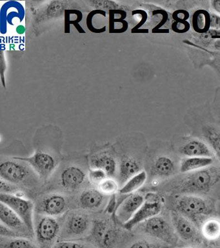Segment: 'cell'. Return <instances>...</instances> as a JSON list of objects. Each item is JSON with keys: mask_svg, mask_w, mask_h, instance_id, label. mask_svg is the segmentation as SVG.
I'll return each instance as SVG.
<instances>
[{"mask_svg": "<svg viewBox=\"0 0 220 248\" xmlns=\"http://www.w3.org/2000/svg\"><path fill=\"white\" fill-rule=\"evenodd\" d=\"M156 191L167 195H195L220 199V163L187 173L177 174L162 184Z\"/></svg>", "mask_w": 220, "mask_h": 248, "instance_id": "cell-1", "label": "cell"}, {"mask_svg": "<svg viewBox=\"0 0 220 248\" xmlns=\"http://www.w3.org/2000/svg\"><path fill=\"white\" fill-rule=\"evenodd\" d=\"M181 160L171 143L159 141L156 147L147 151L144 169L147 173V182L140 191H156L162 184L176 176Z\"/></svg>", "mask_w": 220, "mask_h": 248, "instance_id": "cell-2", "label": "cell"}, {"mask_svg": "<svg viewBox=\"0 0 220 248\" xmlns=\"http://www.w3.org/2000/svg\"><path fill=\"white\" fill-rule=\"evenodd\" d=\"M88 156L63 159L57 170L45 184L44 191H57L74 197L90 186Z\"/></svg>", "mask_w": 220, "mask_h": 248, "instance_id": "cell-3", "label": "cell"}, {"mask_svg": "<svg viewBox=\"0 0 220 248\" xmlns=\"http://www.w3.org/2000/svg\"><path fill=\"white\" fill-rule=\"evenodd\" d=\"M0 178L18 186L34 201L43 193L45 183L37 172L20 156H1Z\"/></svg>", "mask_w": 220, "mask_h": 248, "instance_id": "cell-4", "label": "cell"}, {"mask_svg": "<svg viewBox=\"0 0 220 248\" xmlns=\"http://www.w3.org/2000/svg\"><path fill=\"white\" fill-rule=\"evenodd\" d=\"M167 197L166 208L183 215L199 229L206 219L218 215L217 201L210 198L195 195H173Z\"/></svg>", "mask_w": 220, "mask_h": 248, "instance_id": "cell-5", "label": "cell"}, {"mask_svg": "<svg viewBox=\"0 0 220 248\" xmlns=\"http://www.w3.org/2000/svg\"><path fill=\"white\" fill-rule=\"evenodd\" d=\"M195 137L203 140L213 151L220 163V124L214 118L210 108H194L187 114L186 119Z\"/></svg>", "mask_w": 220, "mask_h": 248, "instance_id": "cell-6", "label": "cell"}, {"mask_svg": "<svg viewBox=\"0 0 220 248\" xmlns=\"http://www.w3.org/2000/svg\"><path fill=\"white\" fill-rule=\"evenodd\" d=\"M128 232L113 215L102 212L94 214L91 230L85 239L97 248H117Z\"/></svg>", "mask_w": 220, "mask_h": 248, "instance_id": "cell-7", "label": "cell"}, {"mask_svg": "<svg viewBox=\"0 0 220 248\" xmlns=\"http://www.w3.org/2000/svg\"><path fill=\"white\" fill-rule=\"evenodd\" d=\"M94 214L79 209H71L61 217L59 240H78L88 236L91 230Z\"/></svg>", "mask_w": 220, "mask_h": 248, "instance_id": "cell-8", "label": "cell"}, {"mask_svg": "<svg viewBox=\"0 0 220 248\" xmlns=\"http://www.w3.org/2000/svg\"><path fill=\"white\" fill-rule=\"evenodd\" d=\"M163 212L141 223L134 229L148 237L173 246L177 244L179 237L171 222L170 213L167 217Z\"/></svg>", "mask_w": 220, "mask_h": 248, "instance_id": "cell-9", "label": "cell"}, {"mask_svg": "<svg viewBox=\"0 0 220 248\" xmlns=\"http://www.w3.org/2000/svg\"><path fill=\"white\" fill-rule=\"evenodd\" d=\"M34 202L36 214L59 218L72 209V197L57 191L43 192Z\"/></svg>", "mask_w": 220, "mask_h": 248, "instance_id": "cell-10", "label": "cell"}, {"mask_svg": "<svg viewBox=\"0 0 220 248\" xmlns=\"http://www.w3.org/2000/svg\"><path fill=\"white\" fill-rule=\"evenodd\" d=\"M61 217L34 213V231L36 242L40 248H52L60 236Z\"/></svg>", "mask_w": 220, "mask_h": 248, "instance_id": "cell-11", "label": "cell"}, {"mask_svg": "<svg viewBox=\"0 0 220 248\" xmlns=\"http://www.w3.org/2000/svg\"><path fill=\"white\" fill-rule=\"evenodd\" d=\"M144 193V204L132 218L123 226L129 232H132L141 223L161 214L166 208L165 197L163 194L158 191H147Z\"/></svg>", "mask_w": 220, "mask_h": 248, "instance_id": "cell-12", "label": "cell"}, {"mask_svg": "<svg viewBox=\"0 0 220 248\" xmlns=\"http://www.w3.org/2000/svg\"><path fill=\"white\" fill-rule=\"evenodd\" d=\"M109 197L91 186L72 197V209H82L92 214L102 213L105 210Z\"/></svg>", "mask_w": 220, "mask_h": 248, "instance_id": "cell-13", "label": "cell"}, {"mask_svg": "<svg viewBox=\"0 0 220 248\" xmlns=\"http://www.w3.org/2000/svg\"><path fill=\"white\" fill-rule=\"evenodd\" d=\"M172 147L179 156L216 158L210 147L203 140L193 136H179L174 139Z\"/></svg>", "mask_w": 220, "mask_h": 248, "instance_id": "cell-14", "label": "cell"}, {"mask_svg": "<svg viewBox=\"0 0 220 248\" xmlns=\"http://www.w3.org/2000/svg\"><path fill=\"white\" fill-rule=\"evenodd\" d=\"M169 213L171 222L179 238L194 245L206 244L200 229L192 221L177 211L169 210Z\"/></svg>", "mask_w": 220, "mask_h": 248, "instance_id": "cell-15", "label": "cell"}, {"mask_svg": "<svg viewBox=\"0 0 220 248\" xmlns=\"http://www.w3.org/2000/svg\"><path fill=\"white\" fill-rule=\"evenodd\" d=\"M0 202L14 211L31 232L34 231V201L18 196L0 193Z\"/></svg>", "mask_w": 220, "mask_h": 248, "instance_id": "cell-16", "label": "cell"}, {"mask_svg": "<svg viewBox=\"0 0 220 248\" xmlns=\"http://www.w3.org/2000/svg\"><path fill=\"white\" fill-rule=\"evenodd\" d=\"M145 202V193L136 192L126 195L123 201L117 204L114 217L117 222L123 226L129 222L138 211Z\"/></svg>", "mask_w": 220, "mask_h": 248, "instance_id": "cell-17", "label": "cell"}, {"mask_svg": "<svg viewBox=\"0 0 220 248\" xmlns=\"http://www.w3.org/2000/svg\"><path fill=\"white\" fill-rule=\"evenodd\" d=\"M90 169H98L105 171L109 177L117 180L118 162L117 154L108 151H98L88 155Z\"/></svg>", "mask_w": 220, "mask_h": 248, "instance_id": "cell-18", "label": "cell"}, {"mask_svg": "<svg viewBox=\"0 0 220 248\" xmlns=\"http://www.w3.org/2000/svg\"><path fill=\"white\" fill-rule=\"evenodd\" d=\"M0 220L1 224L18 232L22 237L33 239L34 232H31L24 221L5 203L0 202Z\"/></svg>", "mask_w": 220, "mask_h": 248, "instance_id": "cell-19", "label": "cell"}, {"mask_svg": "<svg viewBox=\"0 0 220 248\" xmlns=\"http://www.w3.org/2000/svg\"><path fill=\"white\" fill-rule=\"evenodd\" d=\"M216 162V158L211 157H187L181 159L179 172L187 173L202 170L212 166Z\"/></svg>", "mask_w": 220, "mask_h": 248, "instance_id": "cell-20", "label": "cell"}, {"mask_svg": "<svg viewBox=\"0 0 220 248\" xmlns=\"http://www.w3.org/2000/svg\"><path fill=\"white\" fill-rule=\"evenodd\" d=\"M147 173L144 170L129 178L128 180L120 188L118 194L121 195H129L136 193L141 189L147 182Z\"/></svg>", "mask_w": 220, "mask_h": 248, "instance_id": "cell-21", "label": "cell"}, {"mask_svg": "<svg viewBox=\"0 0 220 248\" xmlns=\"http://www.w3.org/2000/svg\"><path fill=\"white\" fill-rule=\"evenodd\" d=\"M206 242H210L220 236V218L218 215L206 219L200 228Z\"/></svg>", "mask_w": 220, "mask_h": 248, "instance_id": "cell-22", "label": "cell"}, {"mask_svg": "<svg viewBox=\"0 0 220 248\" xmlns=\"http://www.w3.org/2000/svg\"><path fill=\"white\" fill-rule=\"evenodd\" d=\"M28 238H5L1 236V248H40L38 244Z\"/></svg>", "mask_w": 220, "mask_h": 248, "instance_id": "cell-23", "label": "cell"}, {"mask_svg": "<svg viewBox=\"0 0 220 248\" xmlns=\"http://www.w3.org/2000/svg\"><path fill=\"white\" fill-rule=\"evenodd\" d=\"M192 26L196 32L206 33L210 28V14L205 11L200 10L193 15Z\"/></svg>", "mask_w": 220, "mask_h": 248, "instance_id": "cell-24", "label": "cell"}, {"mask_svg": "<svg viewBox=\"0 0 220 248\" xmlns=\"http://www.w3.org/2000/svg\"><path fill=\"white\" fill-rule=\"evenodd\" d=\"M97 188L103 195L111 197L118 193L120 186L116 178L107 177L97 186Z\"/></svg>", "mask_w": 220, "mask_h": 248, "instance_id": "cell-25", "label": "cell"}, {"mask_svg": "<svg viewBox=\"0 0 220 248\" xmlns=\"http://www.w3.org/2000/svg\"><path fill=\"white\" fill-rule=\"evenodd\" d=\"M173 246L168 245L157 240L148 238H139L129 244L127 248H172Z\"/></svg>", "mask_w": 220, "mask_h": 248, "instance_id": "cell-26", "label": "cell"}, {"mask_svg": "<svg viewBox=\"0 0 220 248\" xmlns=\"http://www.w3.org/2000/svg\"><path fill=\"white\" fill-rule=\"evenodd\" d=\"M0 193L18 196L29 199L26 192L15 184L0 178Z\"/></svg>", "mask_w": 220, "mask_h": 248, "instance_id": "cell-27", "label": "cell"}, {"mask_svg": "<svg viewBox=\"0 0 220 248\" xmlns=\"http://www.w3.org/2000/svg\"><path fill=\"white\" fill-rule=\"evenodd\" d=\"M52 248H97L90 243L78 240H59Z\"/></svg>", "mask_w": 220, "mask_h": 248, "instance_id": "cell-28", "label": "cell"}, {"mask_svg": "<svg viewBox=\"0 0 220 248\" xmlns=\"http://www.w3.org/2000/svg\"><path fill=\"white\" fill-rule=\"evenodd\" d=\"M107 177L109 176L103 170H98V169L89 168L88 179L92 186L97 187V186Z\"/></svg>", "mask_w": 220, "mask_h": 248, "instance_id": "cell-29", "label": "cell"}, {"mask_svg": "<svg viewBox=\"0 0 220 248\" xmlns=\"http://www.w3.org/2000/svg\"><path fill=\"white\" fill-rule=\"evenodd\" d=\"M109 33H113L114 30H115V23L117 22H120L122 23L125 27H128V23L126 21L124 20V19L127 16L126 12L122 11V13L121 14V17L119 19L115 18L116 12L115 10H110L109 12Z\"/></svg>", "mask_w": 220, "mask_h": 248, "instance_id": "cell-30", "label": "cell"}, {"mask_svg": "<svg viewBox=\"0 0 220 248\" xmlns=\"http://www.w3.org/2000/svg\"><path fill=\"white\" fill-rule=\"evenodd\" d=\"M82 17L83 15L82 12H81L74 21H71L70 17L68 16V15H65V33L70 32L71 24L74 25V26L76 27V29L78 30L79 32L86 33V31H85L84 29L81 27L80 25H79V23L82 21Z\"/></svg>", "mask_w": 220, "mask_h": 248, "instance_id": "cell-31", "label": "cell"}, {"mask_svg": "<svg viewBox=\"0 0 220 248\" xmlns=\"http://www.w3.org/2000/svg\"><path fill=\"white\" fill-rule=\"evenodd\" d=\"M103 15L104 17L106 16V13L104 11H102V10H94V11H92L90 12L89 14H88V17H87V26H88V28L89 29L90 32L94 33H98L97 31L94 29L93 25H92V20L93 17L96 15Z\"/></svg>", "mask_w": 220, "mask_h": 248, "instance_id": "cell-32", "label": "cell"}, {"mask_svg": "<svg viewBox=\"0 0 220 248\" xmlns=\"http://www.w3.org/2000/svg\"><path fill=\"white\" fill-rule=\"evenodd\" d=\"M210 27L216 31H220V15L210 14Z\"/></svg>", "mask_w": 220, "mask_h": 248, "instance_id": "cell-33", "label": "cell"}, {"mask_svg": "<svg viewBox=\"0 0 220 248\" xmlns=\"http://www.w3.org/2000/svg\"><path fill=\"white\" fill-rule=\"evenodd\" d=\"M210 3L213 9L220 15V0H213Z\"/></svg>", "mask_w": 220, "mask_h": 248, "instance_id": "cell-34", "label": "cell"}, {"mask_svg": "<svg viewBox=\"0 0 220 248\" xmlns=\"http://www.w3.org/2000/svg\"><path fill=\"white\" fill-rule=\"evenodd\" d=\"M25 31H26V28H25L24 26H23V25H19V26L17 27L16 32H18V34H24Z\"/></svg>", "mask_w": 220, "mask_h": 248, "instance_id": "cell-35", "label": "cell"}, {"mask_svg": "<svg viewBox=\"0 0 220 248\" xmlns=\"http://www.w3.org/2000/svg\"><path fill=\"white\" fill-rule=\"evenodd\" d=\"M216 211H217L218 216L220 218V199L216 202Z\"/></svg>", "mask_w": 220, "mask_h": 248, "instance_id": "cell-36", "label": "cell"}, {"mask_svg": "<svg viewBox=\"0 0 220 248\" xmlns=\"http://www.w3.org/2000/svg\"><path fill=\"white\" fill-rule=\"evenodd\" d=\"M214 46L216 49L220 50V38L218 39V40L214 42Z\"/></svg>", "mask_w": 220, "mask_h": 248, "instance_id": "cell-37", "label": "cell"}, {"mask_svg": "<svg viewBox=\"0 0 220 248\" xmlns=\"http://www.w3.org/2000/svg\"><path fill=\"white\" fill-rule=\"evenodd\" d=\"M15 45L14 44H11L10 45V47H9V49L10 50H15Z\"/></svg>", "mask_w": 220, "mask_h": 248, "instance_id": "cell-38", "label": "cell"}, {"mask_svg": "<svg viewBox=\"0 0 220 248\" xmlns=\"http://www.w3.org/2000/svg\"><path fill=\"white\" fill-rule=\"evenodd\" d=\"M194 248V247H192V248Z\"/></svg>", "mask_w": 220, "mask_h": 248, "instance_id": "cell-39", "label": "cell"}]
</instances>
